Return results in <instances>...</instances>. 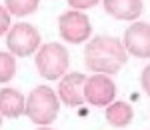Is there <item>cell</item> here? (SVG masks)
<instances>
[{"mask_svg": "<svg viewBox=\"0 0 150 130\" xmlns=\"http://www.w3.org/2000/svg\"><path fill=\"white\" fill-rule=\"evenodd\" d=\"M14 76H16V56L8 50H2L0 52V84H8Z\"/></svg>", "mask_w": 150, "mask_h": 130, "instance_id": "4fadbf2b", "label": "cell"}, {"mask_svg": "<svg viewBox=\"0 0 150 130\" xmlns=\"http://www.w3.org/2000/svg\"><path fill=\"white\" fill-rule=\"evenodd\" d=\"M128 62V52L124 42L116 36L96 34L84 48V66L92 74H108L114 76Z\"/></svg>", "mask_w": 150, "mask_h": 130, "instance_id": "6da1fadb", "label": "cell"}, {"mask_svg": "<svg viewBox=\"0 0 150 130\" xmlns=\"http://www.w3.org/2000/svg\"><path fill=\"white\" fill-rule=\"evenodd\" d=\"M68 2V6L72 10H88V8H94L98 2H102V0H66Z\"/></svg>", "mask_w": 150, "mask_h": 130, "instance_id": "9a60e30c", "label": "cell"}, {"mask_svg": "<svg viewBox=\"0 0 150 130\" xmlns=\"http://www.w3.org/2000/svg\"><path fill=\"white\" fill-rule=\"evenodd\" d=\"M60 98L56 90H52L48 84H40L32 88V92L26 96V112L24 116L36 126H50L58 118L60 112Z\"/></svg>", "mask_w": 150, "mask_h": 130, "instance_id": "7a4b0ae2", "label": "cell"}, {"mask_svg": "<svg viewBox=\"0 0 150 130\" xmlns=\"http://www.w3.org/2000/svg\"><path fill=\"white\" fill-rule=\"evenodd\" d=\"M124 48L134 58H150V22L136 20L124 30Z\"/></svg>", "mask_w": 150, "mask_h": 130, "instance_id": "52a82bcc", "label": "cell"}, {"mask_svg": "<svg viewBox=\"0 0 150 130\" xmlns=\"http://www.w3.org/2000/svg\"><path fill=\"white\" fill-rule=\"evenodd\" d=\"M26 112V96L16 88H2L0 90V114L4 118H20Z\"/></svg>", "mask_w": 150, "mask_h": 130, "instance_id": "30bf717a", "label": "cell"}, {"mask_svg": "<svg viewBox=\"0 0 150 130\" xmlns=\"http://www.w3.org/2000/svg\"><path fill=\"white\" fill-rule=\"evenodd\" d=\"M140 84H142V90L144 94L150 98V64H146L142 72H140Z\"/></svg>", "mask_w": 150, "mask_h": 130, "instance_id": "2e32d148", "label": "cell"}, {"mask_svg": "<svg viewBox=\"0 0 150 130\" xmlns=\"http://www.w3.org/2000/svg\"><path fill=\"white\" fill-rule=\"evenodd\" d=\"M84 100L96 108H106L116 100V84L108 74H92L86 76L84 82Z\"/></svg>", "mask_w": 150, "mask_h": 130, "instance_id": "8992f818", "label": "cell"}, {"mask_svg": "<svg viewBox=\"0 0 150 130\" xmlns=\"http://www.w3.org/2000/svg\"><path fill=\"white\" fill-rule=\"evenodd\" d=\"M12 26V14L6 10V6H0V36H6Z\"/></svg>", "mask_w": 150, "mask_h": 130, "instance_id": "5bb4252c", "label": "cell"}, {"mask_svg": "<svg viewBox=\"0 0 150 130\" xmlns=\"http://www.w3.org/2000/svg\"><path fill=\"white\" fill-rule=\"evenodd\" d=\"M40 32L30 22H16L6 32V48L16 58H28L40 48Z\"/></svg>", "mask_w": 150, "mask_h": 130, "instance_id": "277c9868", "label": "cell"}, {"mask_svg": "<svg viewBox=\"0 0 150 130\" xmlns=\"http://www.w3.org/2000/svg\"><path fill=\"white\" fill-rule=\"evenodd\" d=\"M104 118L112 128H126L134 118V108L124 100H114L104 108Z\"/></svg>", "mask_w": 150, "mask_h": 130, "instance_id": "8fae6325", "label": "cell"}, {"mask_svg": "<svg viewBox=\"0 0 150 130\" xmlns=\"http://www.w3.org/2000/svg\"><path fill=\"white\" fill-rule=\"evenodd\" d=\"M34 64L38 74L44 80H60L70 66V54L60 42H46L40 44L34 54Z\"/></svg>", "mask_w": 150, "mask_h": 130, "instance_id": "3957f363", "label": "cell"}, {"mask_svg": "<svg viewBox=\"0 0 150 130\" xmlns=\"http://www.w3.org/2000/svg\"><path fill=\"white\" fill-rule=\"evenodd\" d=\"M36 130H54V128H48V126H40V128H36Z\"/></svg>", "mask_w": 150, "mask_h": 130, "instance_id": "e0dca14e", "label": "cell"}, {"mask_svg": "<svg viewBox=\"0 0 150 130\" xmlns=\"http://www.w3.org/2000/svg\"><path fill=\"white\" fill-rule=\"evenodd\" d=\"M84 82H86V76L82 72H66L58 80V88H56L60 102L68 108L82 106L86 102L84 100Z\"/></svg>", "mask_w": 150, "mask_h": 130, "instance_id": "ba28073f", "label": "cell"}, {"mask_svg": "<svg viewBox=\"0 0 150 130\" xmlns=\"http://www.w3.org/2000/svg\"><path fill=\"white\" fill-rule=\"evenodd\" d=\"M2 118H4V116H2V114H0V128H2Z\"/></svg>", "mask_w": 150, "mask_h": 130, "instance_id": "ac0fdd59", "label": "cell"}, {"mask_svg": "<svg viewBox=\"0 0 150 130\" xmlns=\"http://www.w3.org/2000/svg\"><path fill=\"white\" fill-rule=\"evenodd\" d=\"M58 34L68 44H82L92 38V22L82 10H66L58 16Z\"/></svg>", "mask_w": 150, "mask_h": 130, "instance_id": "5b68a950", "label": "cell"}, {"mask_svg": "<svg viewBox=\"0 0 150 130\" xmlns=\"http://www.w3.org/2000/svg\"><path fill=\"white\" fill-rule=\"evenodd\" d=\"M104 12L114 20L136 22L144 14V0H102Z\"/></svg>", "mask_w": 150, "mask_h": 130, "instance_id": "9c48e42d", "label": "cell"}, {"mask_svg": "<svg viewBox=\"0 0 150 130\" xmlns=\"http://www.w3.org/2000/svg\"><path fill=\"white\" fill-rule=\"evenodd\" d=\"M4 6L12 16L24 18V16H30L38 10L40 0H4Z\"/></svg>", "mask_w": 150, "mask_h": 130, "instance_id": "7c38bea8", "label": "cell"}]
</instances>
